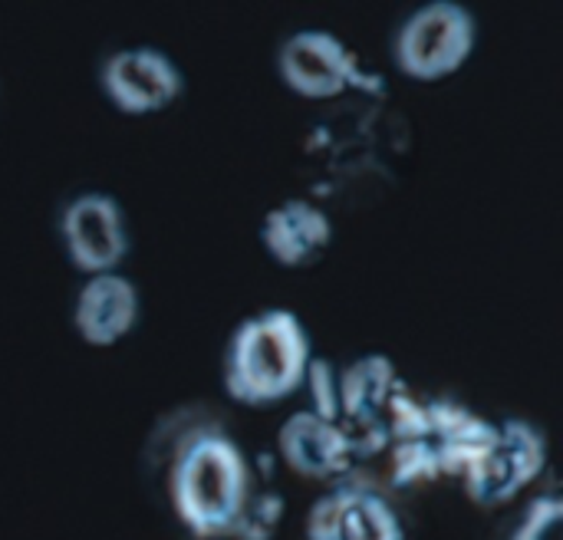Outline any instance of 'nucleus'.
Wrapping results in <instances>:
<instances>
[{"instance_id":"12","label":"nucleus","mask_w":563,"mask_h":540,"mask_svg":"<svg viewBox=\"0 0 563 540\" xmlns=\"http://www.w3.org/2000/svg\"><path fill=\"white\" fill-rule=\"evenodd\" d=\"M139 317L142 294L119 271L86 277L73 304V330L92 350H109L122 343L139 327Z\"/></svg>"},{"instance_id":"13","label":"nucleus","mask_w":563,"mask_h":540,"mask_svg":"<svg viewBox=\"0 0 563 540\" xmlns=\"http://www.w3.org/2000/svg\"><path fill=\"white\" fill-rule=\"evenodd\" d=\"M333 244V221L330 214L307 201L287 198L271 208L261 221V247L267 257L287 271H307L327 257Z\"/></svg>"},{"instance_id":"8","label":"nucleus","mask_w":563,"mask_h":540,"mask_svg":"<svg viewBox=\"0 0 563 540\" xmlns=\"http://www.w3.org/2000/svg\"><path fill=\"white\" fill-rule=\"evenodd\" d=\"M307 540H406V525L379 488L336 482L313 502Z\"/></svg>"},{"instance_id":"14","label":"nucleus","mask_w":563,"mask_h":540,"mask_svg":"<svg viewBox=\"0 0 563 540\" xmlns=\"http://www.w3.org/2000/svg\"><path fill=\"white\" fill-rule=\"evenodd\" d=\"M563 531V502L558 492H544L538 495L525 515L518 518V525L511 528L508 540H561Z\"/></svg>"},{"instance_id":"10","label":"nucleus","mask_w":563,"mask_h":540,"mask_svg":"<svg viewBox=\"0 0 563 540\" xmlns=\"http://www.w3.org/2000/svg\"><path fill=\"white\" fill-rule=\"evenodd\" d=\"M284 82L303 99H336L360 79V63L350 46L327 30L294 33L277 56Z\"/></svg>"},{"instance_id":"4","label":"nucleus","mask_w":563,"mask_h":540,"mask_svg":"<svg viewBox=\"0 0 563 540\" xmlns=\"http://www.w3.org/2000/svg\"><path fill=\"white\" fill-rule=\"evenodd\" d=\"M548 465V436L528 419L495 422V439L482 459L465 472L462 485L472 505L482 511H498L525 495Z\"/></svg>"},{"instance_id":"6","label":"nucleus","mask_w":563,"mask_h":540,"mask_svg":"<svg viewBox=\"0 0 563 540\" xmlns=\"http://www.w3.org/2000/svg\"><path fill=\"white\" fill-rule=\"evenodd\" d=\"M406 393L409 389L386 353H363L336 376V412L353 442V455L386 449L389 419Z\"/></svg>"},{"instance_id":"9","label":"nucleus","mask_w":563,"mask_h":540,"mask_svg":"<svg viewBox=\"0 0 563 540\" xmlns=\"http://www.w3.org/2000/svg\"><path fill=\"white\" fill-rule=\"evenodd\" d=\"M102 89L125 115H152L168 109L181 89V69L155 46L119 49L102 66Z\"/></svg>"},{"instance_id":"7","label":"nucleus","mask_w":563,"mask_h":540,"mask_svg":"<svg viewBox=\"0 0 563 540\" xmlns=\"http://www.w3.org/2000/svg\"><path fill=\"white\" fill-rule=\"evenodd\" d=\"M59 238L69 264L86 277L119 271L129 254L125 211L106 191L76 195L59 214Z\"/></svg>"},{"instance_id":"11","label":"nucleus","mask_w":563,"mask_h":540,"mask_svg":"<svg viewBox=\"0 0 563 540\" xmlns=\"http://www.w3.org/2000/svg\"><path fill=\"white\" fill-rule=\"evenodd\" d=\"M284 465L307 482H340L353 469V442L346 429L317 409H297L277 432Z\"/></svg>"},{"instance_id":"1","label":"nucleus","mask_w":563,"mask_h":540,"mask_svg":"<svg viewBox=\"0 0 563 540\" xmlns=\"http://www.w3.org/2000/svg\"><path fill=\"white\" fill-rule=\"evenodd\" d=\"M168 439L152 436L148 452H158L162 488L172 515L198 540H221L241 521L254 475L238 439L214 419L198 412H175L165 419Z\"/></svg>"},{"instance_id":"3","label":"nucleus","mask_w":563,"mask_h":540,"mask_svg":"<svg viewBox=\"0 0 563 540\" xmlns=\"http://www.w3.org/2000/svg\"><path fill=\"white\" fill-rule=\"evenodd\" d=\"M310 363L307 323L287 307H271L234 327L221 356V383L231 403L271 409L307 386Z\"/></svg>"},{"instance_id":"2","label":"nucleus","mask_w":563,"mask_h":540,"mask_svg":"<svg viewBox=\"0 0 563 540\" xmlns=\"http://www.w3.org/2000/svg\"><path fill=\"white\" fill-rule=\"evenodd\" d=\"M495 439V422L455 399H416L406 393L389 419L393 478L399 485H435L465 478Z\"/></svg>"},{"instance_id":"15","label":"nucleus","mask_w":563,"mask_h":540,"mask_svg":"<svg viewBox=\"0 0 563 540\" xmlns=\"http://www.w3.org/2000/svg\"><path fill=\"white\" fill-rule=\"evenodd\" d=\"M221 540H234V538H221Z\"/></svg>"},{"instance_id":"5","label":"nucleus","mask_w":563,"mask_h":540,"mask_svg":"<svg viewBox=\"0 0 563 540\" xmlns=\"http://www.w3.org/2000/svg\"><path fill=\"white\" fill-rule=\"evenodd\" d=\"M478 40L475 16L459 0L422 3L396 36V66L416 82H439L459 73Z\"/></svg>"}]
</instances>
